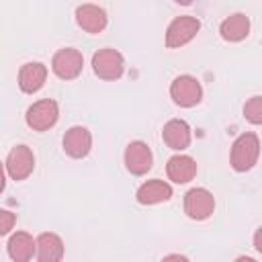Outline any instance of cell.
Returning <instances> with one entry per match:
<instances>
[{
  "label": "cell",
  "instance_id": "obj_1",
  "mask_svg": "<svg viewBox=\"0 0 262 262\" xmlns=\"http://www.w3.org/2000/svg\"><path fill=\"white\" fill-rule=\"evenodd\" d=\"M260 156V139L254 133H242L231 145V168L235 172H248L254 168Z\"/></svg>",
  "mask_w": 262,
  "mask_h": 262
},
{
  "label": "cell",
  "instance_id": "obj_2",
  "mask_svg": "<svg viewBox=\"0 0 262 262\" xmlns=\"http://www.w3.org/2000/svg\"><path fill=\"white\" fill-rule=\"evenodd\" d=\"M92 70L100 80H119L125 72V59L117 49L104 47L92 55Z\"/></svg>",
  "mask_w": 262,
  "mask_h": 262
},
{
  "label": "cell",
  "instance_id": "obj_3",
  "mask_svg": "<svg viewBox=\"0 0 262 262\" xmlns=\"http://www.w3.org/2000/svg\"><path fill=\"white\" fill-rule=\"evenodd\" d=\"M201 31V20L194 16H176L168 29H166V47L176 49L186 45L188 41H192L196 37V33Z\"/></svg>",
  "mask_w": 262,
  "mask_h": 262
},
{
  "label": "cell",
  "instance_id": "obj_4",
  "mask_svg": "<svg viewBox=\"0 0 262 262\" xmlns=\"http://www.w3.org/2000/svg\"><path fill=\"white\" fill-rule=\"evenodd\" d=\"M170 96L172 100L178 104V106H184V108H190L194 104L201 102L203 98V88L199 84V80L194 76H178L174 78V82L170 84Z\"/></svg>",
  "mask_w": 262,
  "mask_h": 262
},
{
  "label": "cell",
  "instance_id": "obj_5",
  "mask_svg": "<svg viewBox=\"0 0 262 262\" xmlns=\"http://www.w3.org/2000/svg\"><path fill=\"white\" fill-rule=\"evenodd\" d=\"M57 117H59L57 102L51 98H43V100H37L35 104L29 106L25 119L33 131H47L57 123Z\"/></svg>",
  "mask_w": 262,
  "mask_h": 262
},
{
  "label": "cell",
  "instance_id": "obj_6",
  "mask_svg": "<svg viewBox=\"0 0 262 262\" xmlns=\"http://www.w3.org/2000/svg\"><path fill=\"white\" fill-rule=\"evenodd\" d=\"M213 211H215V196L207 188H190L184 194V213L190 219L194 221L209 219Z\"/></svg>",
  "mask_w": 262,
  "mask_h": 262
},
{
  "label": "cell",
  "instance_id": "obj_7",
  "mask_svg": "<svg viewBox=\"0 0 262 262\" xmlns=\"http://www.w3.org/2000/svg\"><path fill=\"white\" fill-rule=\"evenodd\" d=\"M84 68V57L78 49H72V47H66V49H59L53 59H51V70L57 78L61 80H74L80 76Z\"/></svg>",
  "mask_w": 262,
  "mask_h": 262
},
{
  "label": "cell",
  "instance_id": "obj_8",
  "mask_svg": "<svg viewBox=\"0 0 262 262\" xmlns=\"http://www.w3.org/2000/svg\"><path fill=\"white\" fill-rule=\"evenodd\" d=\"M6 174L12 180H25L35 168V156L27 145H14L6 156Z\"/></svg>",
  "mask_w": 262,
  "mask_h": 262
},
{
  "label": "cell",
  "instance_id": "obj_9",
  "mask_svg": "<svg viewBox=\"0 0 262 262\" xmlns=\"http://www.w3.org/2000/svg\"><path fill=\"white\" fill-rule=\"evenodd\" d=\"M154 156L147 143L143 141H131L125 149V166L133 176H143L145 172L151 170Z\"/></svg>",
  "mask_w": 262,
  "mask_h": 262
},
{
  "label": "cell",
  "instance_id": "obj_10",
  "mask_svg": "<svg viewBox=\"0 0 262 262\" xmlns=\"http://www.w3.org/2000/svg\"><path fill=\"white\" fill-rule=\"evenodd\" d=\"M90 147H92V135H90V131L86 127L76 125V127H70L66 131V135H63V151L70 158H76V160L86 158Z\"/></svg>",
  "mask_w": 262,
  "mask_h": 262
},
{
  "label": "cell",
  "instance_id": "obj_11",
  "mask_svg": "<svg viewBox=\"0 0 262 262\" xmlns=\"http://www.w3.org/2000/svg\"><path fill=\"white\" fill-rule=\"evenodd\" d=\"M76 23L86 33H100V31H104V27L108 23V16L96 4H82V6L76 8Z\"/></svg>",
  "mask_w": 262,
  "mask_h": 262
},
{
  "label": "cell",
  "instance_id": "obj_12",
  "mask_svg": "<svg viewBox=\"0 0 262 262\" xmlns=\"http://www.w3.org/2000/svg\"><path fill=\"white\" fill-rule=\"evenodd\" d=\"M162 137H164V143L170 147V149H176V151H182L190 145V127L186 121L182 119H172L164 125L162 129Z\"/></svg>",
  "mask_w": 262,
  "mask_h": 262
},
{
  "label": "cell",
  "instance_id": "obj_13",
  "mask_svg": "<svg viewBox=\"0 0 262 262\" xmlns=\"http://www.w3.org/2000/svg\"><path fill=\"white\" fill-rule=\"evenodd\" d=\"M47 78V68L39 61H29L18 70V88L27 94L41 90Z\"/></svg>",
  "mask_w": 262,
  "mask_h": 262
},
{
  "label": "cell",
  "instance_id": "obj_14",
  "mask_svg": "<svg viewBox=\"0 0 262 262\" xmlns=\"http://www.w3.org/2000/svg\"><path fill=\"white\" fill-rule=\"evenodd\" d=\"M172 196V186L164 180H147L143 182L139 188H137V203L141 205H158V203H164Z\"/></svg>",
  "mask_w": 262,
  "mask_h": 262
},
{
  "label": "cell",
  "instance_id": "obj_15",
  "mask_svg": "<svg viewBox=\"0 0 262 262\" xmlns=\"http://www.w3.org/2000/svg\"><path fill=\"white\" fill-rule=\"evenodd\" d=\"M166 172H168V178L176 184H184V182H190L196 174V162L190 158V156H172L168 160V166H166Z\"/></svg>",
  "mask_w": 262,
  "mask_h": 262
},
{
  "label": "cell",
  "instance_id": "obj_16",
  "mask_svg": "<svg viewBox=\"0 0 262 262\" xmlns=\"http://www.w3.org/2000/svg\"><path fill=\"white\" fill-rule=\"evenodd\" d=\"M8 256L14 262H27L33 256H37V239H33L27 231H16L8 239Z\"/></svg>",
  "mask_w": 262,
  "mask_h": 262
},
{
  "label": "cell",
  "instance_id": "obj_17",
  "mask_svg": "<svg viewBox=\"0 0 262 262\" xmlns=\"http://www.w3.org/2000/svg\"><path fill=\"white\" fill-rule=\"evenodd\" d=\"M63 258V242L57 233L45 231L37 237V260L41 262H57Z\"/></svg>",
  "mask_w": 262,
  "mask_h": 262
},
{
  "label": "cell",
  "instance_id": "obj_18",
  "mask_svg": "<svg viewBox=\"0 0 262 262\" xmlns=\"http://www.w3.org/2000/svg\"><path fill=\"white\" fill-rule=\"evenodd\" d=\"M219 33H221V37H223L225 41L237 43V41H242V39L248 37V33H250V20H248L246 14L235 12V14L227 16V18L219 25Z\"/></svg>",
  "mask_w": 262,
  "mask_h": 262
},
{
  "label": "cell",
  "instance_id": "obj_19",
  "mask_svg": "<svg viewBox=\"0 0 262 262\" xmlns=\"http://www.w3.org/2000/svg\"><path fill=\"white\" fill-rule=\"evenodd\" d=\"M244 117L254 125H262V96H252L244 104Z\"/></svg>",
  "mask_w": 262,
  "mask_h": 262
},
{
  "label": "cell",
  "instance_id": "obj_20",
  "mask_svg": "<svg viewBox=\"0 0 262 262\" xmlns=\"http://www.w3.org/2000/svg\"><path fill=\"white\" fill-rule=\"evenodd\" d=\"M16 223V215L14 213H10V211H0V233L2 235H6L10 229H12V225Z\"/></svg>",
  "mask_w": 262,
  "mask_h": 262
},
{
  "label": "cell",
  "instance_id": "obj_21",
  "mask_svg": "<svg viewBox=\"0 0 262 262\" xmlns=\"http://www.w3.org/2000/svg\"><path fill=\"white\" fill-rule=\"evenodd\" d=\"M254 248L262 254V225L256 229V233H254Z\"/></svg>",
  "mask_w": 262,
  "mask_h": 262
},
{
  "label": "cell",
  "instance_id": "obj_22",
  "mask_svg": "<svg viewBox=\"0 0 262 262\" xmlns=\"http://www.w3.org/2000/svg\"><path fill=\"white\" fill-rule=\"evenodd\" d=\"M176 2H178V4H182V6H188L192 0H176Z\"/></svg>",
  "mask_w": 262,
  "mask_h": 262
}]
</instances>
